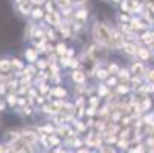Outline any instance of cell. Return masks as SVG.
I'll list each match as a JSON object with an SVG mask.
<instances>
[{
	"instance_id": "obj_10",
	"label": "cell",
	"mask_w": 154,
	"mask_h": 153,
	"mask_svg": "<svg viewBox=\"0 0 154 153\" xmlns=\"http://www.w3.org/2000/svg\"><path fill=\"white\" fill-rule=\"evenodd\" d=\"M152 37H154V34H145V35L142 37V40H143L145 43H151V41H152Z\"/></svg>"
},
{
	"instance_id": "obj_20",
	"label": "cell",
	"mask_w": 154,
	"mask_h": 153,
	"mask_svg": "<svg viewBox=\"0 0 154 153\" xmlns=\"http://www.w3.org/2000/svg\"><path fill=\"white\" fill-rule=\"evenodd\" d=\"M148 78H149V80H151V81H154V69H152V71H149V72H148Z\"/></svg>"
},
{
	"instance_id": "obj_17",
	"label": "cell",
	"mask_w": 154,
	"mask_h": 153,
	"mask_svg": "<svg viewBox=\"0 0 154 153\" xmlns=\"http://www.w3.org/2000/svg\"><path fill=\"white\" fill-rule=\"evenodd\" d=\"M55 94H57V95H58V97H63V95H64V94H66V92H64V89H60V87H58V89H57V91H55Z\"/></svg>"
},
{
	"instance_id": "obj_2",
	"label": "cell",
	"mask_w": 154,
	"mask_h": 153,
	"mask_svg": "<svg viewBox=\"0 0 154 153\" xmlns=\"http://www.w3.org/2000/svg\"><path fill=\"white\" fill-rule=\"evenodd\" d=\"M131 72H133L134 75H142L143 74V66L140 63H134L133 68H131Z\"/></svg>"
},
{
	"instance_id": "obj_19",
	"label": "cell",
	"mask_w": 154,
	"mask_h": 153,
	"mask_svg": "<svg viewBox=\"0 0 154 153\" xmlns=\"http://www.w3.org/2000/svg\"><path fill=\"white\" fill-rule=\"evenodd\" d=\"M8 101H9V104H14V103H15V97H14V95H9V97H8Z\"/></svg>"
},
{
	"instance_id": "obj_3",
	"label": "cell",
	"mask_w": 154,
	"mask_h": 153,
	"mask_svg": "<svg viewBox=\"0 0 154 153\" xmlns=\"http://www.w3.org/2000/svg\"><path fill=\"white\" fill-rule=\"evenodd\" d=\"M11 68V63L8 60H0V71H3V72H8Z\"/></svg>"
},
{
	"instance_id": "obj_25",
	"label": "cell",
	"mask_w": 154,
	"mask_h": 153,
	"mask_svg": "<svg viewBox=\"0 0 154 153\" xmlns=\"http://www.w3.org/2000/svg\"><path fill=\"white\" fill-rule=\"evenodd\" d=\"M0 110H3V103H2V100H0Z\"/></svg>"
},
{
	"instance_id": "obj_26",
	"label": "cell",
	"mask_w": 154,
	"mask_h": 153,
	"mask_svg": "<svg viewBox=\"0 0 154 153\" xmlns=\"http://www.w3.org/2000/svg\"><path fill=\"white\" fill-rule=\"evenodd\" d=\"M78 153H89V151H87V150H79Z\"/></svg>"
},
{
	"instance_id": "obj_1",
	"label": "cell",
	"mask_w": 154,
	"mask_h": 153,
	"mask_svg": "<svg viewBox=\"0 0 154 153\" xmlns=\"http://www.w3.org/2000/svg\"><path fill=\"white\" fill-rule=\"evenodd\" d=\"M93 34H95L96 40L101 43V45L113 46V48H115V38H113L112 32H110L108 28H105L102 23H96V26H95V29H93Z\"/></svg>"
},
{
	"instance_id": "obj_18",
	"label": "cell",
	"mask_w": 154,
	"mask_h": 153,
	"mask_svg": "<svg viewBox=\"0 0 154 153\" xmlns=\"http://www.w3.org/2000/svg\"><path fill=\"white\" fill-rule=\"evenodd\" d=\"M108 69H110V72H118V66H116V64H112Z\"/></svg>"
},
{
	"instance_id": "obj_16",
	"label": "cell",
	"mask_w": 154,
	"mask_h": 153,
	"mask_svg": "<svg viewBox=\"0 0 154 153\" xmlns=\"http://www.w3.org/2000/svg\"><path fill=\"white\" fill-rule=\"evenodd\" d=\"M127 74H128L127 71H121V72H119V77H121V78H124V80H127V78H128V75H127Z\"/></svg>"
},
{
	"instance_id": "obj_6",
	"label": "cell",
	"mask_w": 154,
	"mask_h": 153,
	"mask_svg": "<svg viewBox=\"0 0 154 153\" xmlns=\"http://www.w3.org/2000/svg\"><path fill=\"white\" fill-rule=\"evenodd\" d=\"M72 78L75 80V81H78V83H82L84 81V74L82 72H73V75H72Z\"/></svg>"
},
{
	"instance_id": "obj_11",
	"label": "cell",
	"mask_w": 154,
	"mask_h": 153,
	"mask_svg": "<svg viewBox=\"0 0 154 153\" xmlns=\"http://www.w3.org/2000/svg\"><path fill=\"white\" fill-rule=\"evenodd\" d=\"M101 153H116V151H115V148H112V147H102Z\"/></svg>"
},
{
	"instance_id": "obj_24",
	"label": "cell",
	"mask_w": 154,
	"mask_h": 153,
	"mask_svg": "<svg viewBox=\"0 0 154 153\" xmlns=\"http://www.w3.org/2000/svg\"><path fill=\"white\" fill-rule=\"evenodd\" d=\"M3 92H5V87H3V86H0V94H3Z\"/></svg>"
},
{
	"instance_id": "obj_23",
	"label": "cell",
	"mask_w": 154,
	"mask_h": 153,
	"mask_svg": "<svg viewBox=\"0 0 154 153\" xmlns=\"http://www.w3.org/2000/svg\"><path fill=\"white\" fill-rule=\"evenodd\" d=\"M23 110H25V113H26V115H31V107H25Z\"/></svg>"
},
{
	"instance_id": "obj_15",
	"label": "cell",
	"mask_w": 154,
	"mask_h": 153,
	"mask_svg": "<svg viewBox=\"0 0 154 153\" xmlns=\"http://www.w3.org/2000/svg\"><path fill=\"white\" fill-rule=\"evenodd\" d=\"M60 6H69V0H58Z\"/></svg>"
},
{
	"instance_id": "obj_5",
	"label": "cell",
	"mask_w": 154,
	"mask_h": 153,
	"mask_svg": "<svg viewBox=\"0 0 154 153\" xmlns=\"http://www.w3.org/2000/svg\"><path fill=\"white\" fill-rule=\"evenodd\" d=\"M26 57H28L29 61H35V60H37V54H35L34 49H28V51H26Z\"/></svg>"
},
{
	"instance_id": "obj_14",
	"label": "cell",
	"mask_w": 154,
	"mask_h": 153,
	"mask_svg": "<svg viewBox=\"0 0 154 153\" xmlns=\"http://www.w3.org/2000/svg\"><path fill=\"white\" fill-rule=\"evenodd\" d=\"M105 77H107V71H104V69L98 71V78H105Z\"/></svg>"
},
{
	"instance_id": "obj_7",
	"label": "cell",
	"mask_w": 154,
	"mask_h": 153,
	"mask_svg": "<svg viewBox=\"0 0 154 153\" xmlns=\"http://www.w3.org/2000/svg\"><path fill=\"white\" fill-rule=\"evenodd\" d=\"M124 51H125L127 54H133V52H136V48L128 43V45H124Z\"/></svg>"
},
{
	"instance_id": "obj_9",
	"label": "cell",
	"mask_w": 154,
	"mask_h": 153,
	"mask_svg": "<svg viewBox=\"0 0 154 153\" xmlns=\"http://www.w3.org/2000/svg\"><path fill=\"white\" fill-rule=\"evenodd\" d=\"M12 66H14L15 69H21V68H23V64H21V61H20V60L14 58V60H12Z\"/></svg>"
},
{
	"instance_id": "obj_4",
	"label": "cell",
	"mask_w": 154,
	"mask_h": 153,
	"mask_svg": "<svg viewBox=\"0 0 154 153\" xmlns=\"http://www.w3.org/2000/svg\"><path fill=\"white\" fill-rule=\"evenodd\" d=\"M137 54H139V57H140L142 60H148V58H149V51L145 49V48H140V49L137 51Z\"/></svg>"
},
{
	"instance_id": "obj_13",
	"label": "cell",
	"mask_w": 154,
	"mask_h": 153,
	"mask_svg": "<svg viewBox=\"0 0 154 153\" xmlns=\"http://www.w3.org/2000/svg\"><path fill=\"white\" fill-rule=\"evenodd\" d=\"M32 15H34L35 18H37V17H41V15H43V11H41V9H34V11H32Z\"/></svg>"
},
{
	"instance_id": "obj_22",
	"label": "cell",
	"mask_w": 154,
	"mask_h": 153,
	"mask_svg": "<svg viewBox=\"0 0 154 153\" xmlns=\"http://www.w3.org/2000/svg\"><path fill=\"white\" fill-rule=\"evenodd\" d=\"M119 145H121L122 148H127V141H119Z\"/></svg>"
},
{
	"instance_id": "obj_12",
	"label": "cell",
	"mask_w": 154,
	"mask_h": 153,
	"mask_svg": "<svg viewBox=\"0 0 154 153\" xmlns=\"http://www.w3.org/2000/svg\"><path fill=\"white\" fill-rule=\"evenodd\" d=\"M57 51H58V54H64V52H66V46L61 43V45H58V46H57Z\"/></svg>"
},
{
	"instance_id": "obj_8",
	"label": "cell",
	"mask_w": 154,
	"mask_h": 153,
	"mask_svg": "<svg viewBox=\"0 0 154 153\" xmlns=\"http://www.w3.org/2000/svg\"><path fill=\"white\" fill-rule=\"evenodd\" d=\"M75 17H76L78 20H84V18L87 17V14H85V11H84V9H81V11H78V12L75 14Z\"/></svg>"
},
{
	"instance_id": "obj_28",
	"label": "cell",
	"mask_w": 154,
	"mask_h": 153,
	"mask_svg": "<svg viewBox=\"0 0 154 153\" xmlns=\"http://www.w3.org/2000/svg\"><path fill=\"white\" fill-rule=\"evenodd\" d=\"M57 153H64V151H61V150H58V151H57Z\"/></svg>"
},
{
	"instance_id": "obj_27",
	"label": "cell",
	"mask_w": 154,
	"mask_h": 153,
	"mask_svg": "<svg viewBox=\"0 0 154 153\" xmlns=\"http://www.w3.org/2000/svg\"><path fill=\"white\" fill-rule=\"evenodd\" d=\"M3 150H5V148H3L2 145H0V153H3Z\"/></svg>"
},
{
	"instance_id": "obj_21",
	"label": "cell",
	"mask_w": 154,
	"mask_h": 153,
	"mask_svg": "<svg viewBox=\"0 0 154 153\" xmlns=\"http://www.w3.org/2000/svg\"><path fill=\"white\" fill-rule=\"evenodd\" d=\"M127 91H128V87H127V86H124V87L121 86V87H119V92H121V94H125Z\"/></svg>"
}]
</instances>
